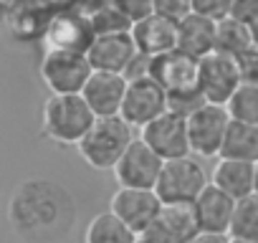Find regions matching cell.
I'll return each mask as SVG.
<instances>
[{
  "instance_id": "cell-7",
  "label": "cell",
  "mask_w": 258,
  "mask_h": 243,
  "mask_svg": "<svg viewBox=\"0 0 258 243\" xmlns=\"http://www.w3.org/2000/svg\"><path fill=\"white\" fill-rule=\"evenodd\" d=\"M240 84H243V74H240L238 58L225 56L220 51H213L205 58H200L198 89L205 96V101L225 106Z\"/></svg>"
},
{
  "instance_id": "cell-4",
  "label": "cell",
  "mask_w": 258,
  "mask_h": 243,
  "mask_svg": "<svg viewBox=\"0 0 258 243\" xmlns=\"http://www.w3.org/2000/svg\"><path fill=\"white\" fill-rule=\"evenodd\" d=\"M38 74L51 94H81L94 74V66L81 51L46 48Z\"/></svg>"
},
{
  "instance_id": "cell-6",
  "label": "cell",
  "mask_w": 258,
  "mask_h": 243,
  "mask_svg": "<svg viewBox=\"0 0 258 243\" xmlns=\"http://www.w3.org/2000/svg\"><path fill=\"white\" fill-rule=\"evenodd\" d=\"M187 127L192 155L203 160H218L225 142V132L230 127V114L225 106L205 101L198 111L187 116Z\"/></svg>"
},
{
  "instance_id": "cell-29",
  "label": "cell",
  "mask_w": 258,
  "mask_h": 243,
  "mask_svg": "<svg viewBox=\"0 0 258 243\" xmlns=\"http://www.w3.org/2000/svg\"><path fill=\"white\" fill-rule=\"evenodd\" d=\"M230 8H233V0H192V11L213 21L228 18Z\"/></svg>"
},
{
  "instance_id": "cell-16",
  "label": "cell",
  "mask_w": 258,
  "mask_h": 243,
  "mask_svg": "<svg viewBox=\"0 0 258 243\" xmlns=\"http://www.w3.org/2000/svg\"><path fill=\"white\" fill-rule=\"evenodd\" d=\"M235 198H230L228 193H223L220 188H215L213 183L200 193V198L192 203L195 205V215L200 223L203 233H225L230 235V225H233V215H235Z\"/></svg>"
},
{
  "instance_id": "cell-19",
  "label": "cell",
  "mask_w": 258,
  "mask_h": 243,
  "mask_svg": "<svg viewBox=\"0 0 258 243\" xmlns=\"http://www.w3.org/2000/svg\"><path fill=\"white\" fill-rule=\"evenodd\" d=\"M215 41H218V21L213 18L190 13L185 21L177 23V48L198 61L215 51Z\"/></svg>"
},
{
  "instance_id": "cell-8",
  "label": "cell",
  "mask_w": 258,
  "mask_h": 243,
  "mask_svg": "<svg viewBox=\"0 0 258 243\" xmlns=\"http://www.w3.org/2000/svg\"><path fill=\"white\" fill-rule=\"evenodd\" d=\"M198 74H200V61L187 56L180 48H172L167 53L152 56L150 76L167 91L170 99L198 94Z\"/></svg>"
},
{
  "instance_id": "cell-21",
  "label": "cell",
  "mask_w": 258,
  "mask_h": 243,
  "mask_svg": "<svg viewBox=\"0 0 258 243\" xmlns=\"http://www.w3.org/2000/svg\"><path fill=\"white\" fill-rule=\"evenodd\" d=\"M220 157L243 160V162H258V125H248V122L230 119V127L225 132V142H223Z\"/></svg>"
},
{
  "instance_id": "cell-28",
  "label": "cell",
  "mask_w": 258,
  "mask_h": 243,
  "mask_svg": "<svg viewBox=\"0 0 258 243\" xmlns=\"http://www.w3.org/2000/svg\"><path fill=\"white\" fill-rule=\"evenodd\" d=\"M111 3L132 23H137V21H142V18L155 13V0H111Z\"/></svg>"
},
{
  "instance_id": "cell-5",
  "label": "cell",
  "mask_w": 258,
  "mask_h": 243,
  "mask_svg": "<svg viewBox=\"0 0 258 243\" xmlns=\"http://www.w3.org/2000/svg\"><path fill=\"white\" fill-rule=\"evenodd\" d=\"M208 185H210L208 172L203 170V165L198 162L195 155H187V157H177V160H165V167L160 172L155 193L160 195V200L165 205L195 203Z\"/></svg>"
},
{
  "instance_id": "cell-26",
  "label": "cell",
  "mask_w": 258,
  "mask_h": 243,
  "mask_svg": "<svg viewBox=\"0 0 258 243\" xmlns=\"http://www.w3.org/2000/svg\"><path fill=\"white\" fill-rule=\"evenodd\" d=\"M91 18V26L96 31V36H106V33H124V31H132V21H129L111 0H106V3L101 8H96L94 13H89Z\"/></svg>"
},
{
  "instance_id": "cell-22",
  "label": "cell",
  "mask_w": 258,
  "mask_h": 243,
  "mask_svg": "<svg viewBox=\"0 0 258 243\" xmlns=\"http://www.w3.org/2000/svg\"><path fill=\"white\" fill-rule=\"evenodd\" d=\"M137 240L140 235L111 210L94 215L84 233V243H137Z\"/></svg>"
},
{
  "instance_id": "cell-32",
  "label": "cell",
  "mask_w": 258,
  "mask_h": 243,
  "mask_svg": "<svg viewBox=\"0 0 258 243\" xmlns=\"http://www.w3.org/2000/svg\"><path fill=\"white\" fill-rule=\"evenodd\" d=\"M190 243H230V235H225V233H198Z\"/></svg>"
},
{
  "instance_id": "cell-15",
  "label": "cell",
  "mask_w": 258,
  "mask_h": 243,
  "mask_svg": "<svg viewBox=\"0 0 258 243\" xmlns=\"http://www.w3.org/2000/svg\"><path fill=\"white\" fill-rule=\"evenodd\" d=\"M126 89H129V79L124 74L94 71L81 94L96 116H116V114H121Z\"/></svg>"
},
{
  "instance_id": "cell-23",
  "label": "cell",
  "mask_w": 258,
  "mask_h": 243,
  "mask_svg": "<svg viewBox=\"0 0 258 243\" xmlns=\"http://www.w3.org/2000/svg\"><path fill=\"white\" fill-rule=\"evenodd\" d=\"M253 31L248 23L243 21H235V18H223L218 21V41H215V51L225 53V56H233V58H240L248 48H253Z\"/></svg>"
},
{
  "instance_id": "cell-18",
  "label": "cell",
  "mask_w": 258,
  "mask_h": 243,
  "mask_svg": "<svg viewBox=\"0 0 258 243\" xmlns=\"http://www.w3.org/2000/svg\"><path fill=\"white\" fill-rule=\"evenodd\" d=\"M170 243H190L198 233H200V223L195 215V205L192 203H175V205H162V213L157 218V223L152 225V230Z\"/></svg>"
},
{
  "instance_id": "cell-11",
  "label": "cell",
  "mask_w": 258,
  "mask_h": 243,
  "mask_svg": "<svg viewBox=\"0 0 258 243\" xmlns=\"http://www.w3.org/2000/svg\"><path fill=\"white\" fill-rule=\"evenodd\" d=\"M167 109H170V96L152 76L129 81V89H126V96L121 104V116L132 127H137V130L147 127L150 122L162 116Z\"/></svg>"
},
{
  "instance_id": "cell-34",
  "label": "cell",
  "mask_w": 258,
  "mask_h": 243,
  "mask_svg": "<svg viewBox=\"0 0 258 243\" xmlns=\"http://www.w3.org/2000/svg\"><path fill=\"white\" fill-rule=\"evenodd\" d=\"M250 31H253V43L258 46V21H255V23L250 26Z\"/></svg>"
},
{
  "instance_id": "cell-30",
  "label": "cell",
  "mask_w": 258,
  "mask_h": 243,
  "mask_svg": "<svg viewBox=\"0 0 258 243\" xmlns=\"http://www.w3.org/2000/svg\"><path fill=\"white\" fill-rule=\"evenodd\" d=\"M230 18L253 26V23L258 21V0H233Z\"/></svg>"
},
{
  "instance_id": "cell-3",
  "label": "cell",
  "mask_w": 258,
  "mask_h": 243,
  "mask_svg": "<svg viewBox=\"0 0 258 243\" xmlns=\"http://www.w3.org/2000/svg\"><path fill=\"white\" fill-rule=\"evenodd\" d=\"M137 137H135V127L129 122L116 114V116H96L94 127L89 130V135L81 140V145L76 147L81 160L94 167V170H114L116 162L121 160V155L129 150Z\"/></svg>"
},
{
  "instance_id": "cell-13",
  "label": "cell",
  "mask_w": 258,
  "mask_h": 243,
  "mask_svg": "<svg viewBox=\"0 0 258 243\" xmlns=\"http://www.w3.org/2000/svg\"><path fill=\"white\" fill-rule=\"evenodd\" d=\"M96 38L91 18L86 13H58L48 21L43 31L46 48H63V51H81L86 53Z\"/></svg>"
},
{
  "instance_id": "cell-2",
  "label": "cell",
  "mask_w": 258,
  "mask_h": 243,
  "mask_svg": "<svg viewBox=\"0 0 258 243\" xmlns=\"http://www.w3.org/2000/svg\"><path fill=\"white\" fill-rule=\"evenodd\" d=\"M96 114L84 94H51L41 109V135L61 147H79Z\"/></svg>"
},
{
  "instance_id": "cell-24",
  "label": "cell",
  "mask_w": 258,
  "mask_h": 243,
  "mask_svg": "<svg viewBox=\"0 0 258 243\" xmlns=\"http://www.w3.org/2000/svg\"><path fill=\"white\" fill-rule=\"evenodd\" d=\"M230 238L240 240H255L258 243V193H250L248 198H240L235 203V215L230 225Z\"/></svg>"
},
{
  "instance_id": "cell-14",
  "label": "cell",
  "mask_w": 258,
  "mask_h": 243,
  "mask_svg": "<svg viewBox=\"0 0 258 243\" xmlns=\"http://www.w3.org/2000/svg\"><path fill=\"white\" fill-rule=\"evenodd\" d=\"M137 53L140 51L132 38V31L96 36L91 48L86 51L94 71H114V74H126V69L132 66Z\"/></svg>"
},
{
  "instance_id": "cell-9",
  "label": "cell",
  "mask_w": 258,
  "mask_h": 243,
  "mask_svg": "<svg viewBox=\"0 0 258 243\" xmlns=\"http://www.w3.org/2000/svg\"><path fill=\"white\" fill-rule=\"evenodd\" d=\"M165 167V160L142 140L137 137L129 150L121 155V160L116 162L114 180L119 188H142V190H155L160 172Z\"/></svg>"
},
{
  "instance_id": "cell-31",
  "label": "cell",
  "mask_w": 258,
  "mask_h": 243,
  "mask_svg": "<svg viewBox=\"0 0 258 243\" xmlns=\"http://www.w3.org/2000/svg\"><path fill=\"white\" fill-rule=\"evenodd\" d=\"M240 74H243V81H250V84H258V46L248 48L240 58Z\"/></svg>"
},
{
  "instance_id": "cell-27",
  "label": "cell",
  "mask_w": 258,
  "mask_h": 243,
  "mask_svg": "<svg viewBox=\"0 0 258 243\" xmlns=\"http://www.w3.org/2000/svg\"><path fill=\"white\" fill-rule=\"evenodd\" d=\"M155 13L180 23L195 11H192V0H155Z\"/></svg>"
},
{
  "instance_id": "cell-1",
  "label": "cell",
  "mask_w": 258,
  "mask_h": 243,
  "mask_svg": "<svg viewBox=\"0 0 258 243\" xmlns=\"http://www.w3.org/2000/svg\"><path fill=\"white\" fill-rule=\"evenodd\" d=\"M8 220L23 243H61L74 230L76 203L61 183L28 177L11 195Z\"/></svg>"
},
{
  "instance_id": "cell-17",
  "label": "cell",
  "mask_w": 258,
  "mask_h": 243,
  "mask_svg": "<svg viewBox=\"0 0 258 243\" xmlns=\"http://www.w3.org/2000/svg\"><path fill=\"white\" fill-rule=\"evenodd\" d=\"M132 38L140 53L160 56L177 48V23L160 13H152L132 26Z\"/></svg>"
},
{
  "instance_id": "cell-12",
  "label": "cell",
  "mask_w": 258,
  "mask_h": 243,
  "mask_svg": "<svg viewBox=\"0 0 258 243\" xmlns=\"http://www.w3.org/2000/svg\"><path fill=\"white\" fill-rule=\"evenodd\" d=\"M162 200L155 190H142V188H116L111 195L109 210L116 213L137 235H145L152 230L162 213Z\"/></svg>"
},
{
  "instance_id": "cell-25",
  "label": "cell",
  "mask_w": 258,
  "mask_h": 243,
  "mask_svg": "<svg viewBox=\"0 0 258 243\" xmlns=\"http://www.w3.org/2000/svg\"><path fill=\"white\" fill-rule=\"evenodd\" d=\"M225 109H228L230 119L258 125V84L243 81L238 86V91L230 96V101L225 104Z\"/></svg>"
},
{
  "instance_id": "cell-35",
  "label": "cell",
  "mask_w": 258,
  "mask_h": 243,
  "mask_svg": "<svg viewBox=\"0 0 258 243\" xmlns=\"http://www.w3.org/2000/svg\"><path fill=\"white\" fill-rule=\"evenodd\" d=\"M253 193H258V162H255V183H253Z\"/></svg>"
},
{
  "instance_id": "cell-33",
  "label": "cell",
  "mask_w": 258,
  "mask_h": 243,
  "mask_svg": "<svg viewBox=\"0 0 258 243\" xmlns=\"http://www.w3.org/2000/svg\"><path fill=\"white\" fill-rule=\"evenodd\" d=\"M137 243H170V240H165V238H160V235H155V233H145V235H140Z\"/></svg>"
},
{
  "instance_id": "cell-10",
  "label": "cell",
  "mask_w": 258,
  "mask_h": 243,
  "mask_svg": "<svg viewBox=\"0 0 258 243\" xmlns=\"http://www.w3.org/2000/svg\"><path fill=\"white\" fill-rule=\"evenodd\" d=\"M140 137L162 157V160H177L192 155L190 147V127H187V116L167 109L162 116L150 122L147 127L140 130Z\"/></svg>"
},
{
  "instance_id": "cell-36",
  "label": "cell",
  "mask_w": 258,
  "mask_h": 243,
  "mask_svg": "<svg viewBox=\"0 0 258 243\" xmlns=\"http://www.w3.org/2000/svg\"><path fill=\"white\" fill-rule=\"evenodd\" d=\"M230 243H255V240H240V238H230Z\"/></svg>"
},
{
  "instance_id": "cell-20",
  "label": "cell",
  "mask_w": 258,
  "mask_h": 243,
  "mask_svg": "<svg viewBox=\"0 0 258 243\" xmlns=\"http://www.w3.org/2000/svg\"><path fill=\"white\" fill-rule=\"evenodd\" d=\"M210 183L235 200L248 198L253 193V183H255V162L218 157V162L210 172Z\"/></svg>"
}]
</instances>
